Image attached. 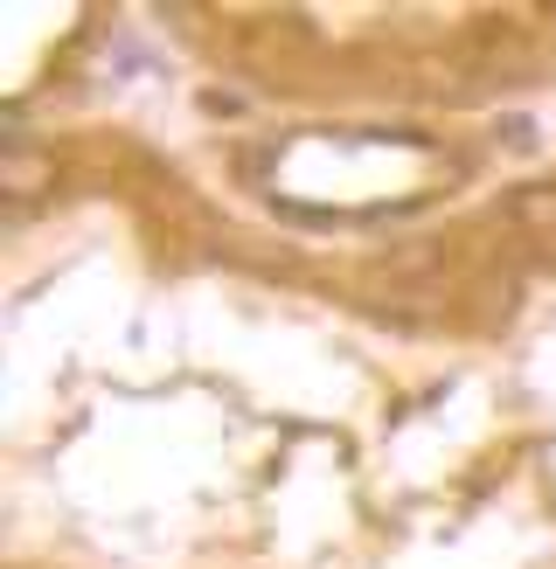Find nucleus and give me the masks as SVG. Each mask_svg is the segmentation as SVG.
I'll list each match as a JSON object with an SVG mask.
<instances>
[{"instance_id": "f257e3e1", "label": "nucleus", "mask_w": 556, "mask_h": 569, "mask_svg": "<svg viewBox=\"0 0 556 569\" xmlns=\"http://www.w3.org/2000/svg\"><path fill=\"white\" fill-rule=\"evenodd\" d=\"M508 216L536 237H556V181H536V188H515L508 194Z\"/></svg>"}, {"instance_id": "f03ea898", "label": "nucleus", "mask_w": 556, "mask_h": 569, "mask_svg": "<svg viewBox=\"0 0 556 569\" xmlns=\"http://www.w3.org/2000/svg\"><path fill=\"white\" fill-rule=\"evenodd\" d=\"M500 132H508V147H536V126H528V119H508Z\"/></svg>"}]
</instances>
